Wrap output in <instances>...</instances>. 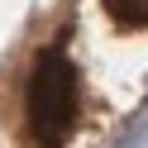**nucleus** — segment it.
Segmentation results:
<instances>
[{"label": "nucleus", "instance_id": "f03ea898", "mask_svg": "<svg viewBox=\"0 0 148 148\" xmlns=\"http://www.w3.org/2000/svg\"><path fill=\"white\" fill-rule=\"evenodd\" d=\"M119 29H148V0H100Z\"/></svg>", "mask_w": 148, "mask_h": 148}, {"label": "nucleus", "instance_id": "f257e3e1", "mask_svg": "<svg viewBox=\"0 0 148 148\" xmlns=\"http://www.w3.org/2000/svg\"><path fill=\"white\" fill-rule=\"evenodd\" d=\"M81 115V77L67 53H43L29 77V129L43 148H62Z\"/></svg>", "mask_w": 148, "mask_h": 148}]
</instances>
